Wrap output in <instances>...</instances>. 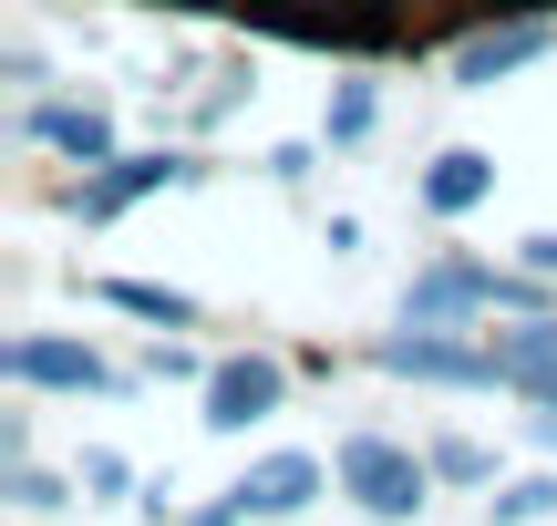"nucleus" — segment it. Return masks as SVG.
Returning a JSON list of instances; mask_svg holds the SVG:
<instances>
[{"label":"nucleus","instance_id":"f257e3e1","mask_svg":"<svg viewBox=\"0 0 557 526\" xmlns=\"http://www.w3.org/2000/svg\"><path fill=\"white\" fill-rule=\"evenodd\" d=\"M341 486H351L372 516H413L423 506V465L403 444H382V434H351V444H341Z\"/></svg>","mask_w":557,"mask_h":526},{"label":"nucleus","instance_id":"f03ea898","mask_svg":"<svg viewBox=\"0 0 557 526\" xmlns=\"http://www.w3.org/2000/svg\"><path fill=\"white\" fill-rule=\"evenodd\" d=\"M0 362H11V383H52V392H103V383H114L83 341H11Z\"/></svg>","mask_w":557,"mask_h":526},{"label":"nucleus","instance_id":"7ed1b4c3","mask_svg":"<svg viewBox=\"0 0 557 526\" xmlns=\"http://www.w3.org/2000/svg\"><path fill=\"white\" fill-rule=\"evenodd\" d=\"M269 403H278V372L269 362H218V372H207V424H218V434H248Z\"/></svg>","mask_w":557,"mask_h":526},{"label":"nucleus","instance_id":"20e7f679","mask_svg":"<svg viewBox=\"0 0 557 526\" xmlns=\"http://www.w3.org/2000/svg\"><path fill=\"white\" fill-rule=\"evenodd\" d=\"M176 176H186L176 155H114L94 186H83V217H124L135 197H156V186H176Z\"/></svg>","mask_w":557,"mask_h":526},{"label":"nucleus","instance_id":"39448f33","mask_svg":"<svg viewBox=\"0 0 557 526\" xmlns=\"http://www.w3.org/2000/svg\"><path fill=\"white\" fill-rule=\"evenodd\" d=\"M310 496H320V465H310V454H269V465L238 486V506L248 516H299Z\"/></svg>","mask_w":557,"mask_h":526},{"label":"nucleus","instance_id":"423d86ee","mask_svg":"<svg viewBox=\"0 0 557 526\" xmlns=\"http://www.w3.org/2000/svg\"><path fill=\"white\" fill-rule=\"evenodd\" d=\"M496 372H506L517 392H537V403H557V321L506 330V341H496Z\"/></svg>","mask_w":557,"mask_h":526},{"label":"nucleus","instance_id":"0eeeda50","mask_svg":"<svg viewBox=\"0 0 557 526\" xmlns=\"http://www.w3.org/2000/svg\"><path fill=\"white\" fill-rule=\"evenodd\" d=\"M32 135L52 145V155H83V165H114V124L94 114V103H41Z\"/></svg>","mask_w":557,"mask_h":526},{"label":"nucleus","instance_id":"6e6552de","mask_svg":"<svg viewBox=\"0 0 557 526\" xmlns=\"http://www.w3.org/2000/svg\"><path fill=\"white\" fill-rule=\"evenodd\" d=\"M475 300H527L517 279H496V268H434V279L413 289V330L444 321V310H475Z\"/></svg>","mask_w":557,"mask_h":526},{"label":"nucleus","instance_id":"1a4fd4ad","mask_svg":"<svg viewBox=\"0 0 557 526\" xmlns=\"http://www.w3.org/2000/svg\"><path fill=\"white\" fill-rule=\"evenodd\" d=\"M382 362H393V372H423V383H506L496 351H455V341H393Z\"/></svg>","mask_w":557,"mask_h":526},{"label":"nucleus","instance_id":"9d476101","mask_svg":"<svg viewBox=\"0 0 557 526\" xmlns=\"http://www.w3.org/2000/svg\"><path fill=\"white\" fill-rule=\"evenodd\" d=\"M537 52H547V21L485 32V41H465V52H455V83H496V73H517V62H537Z\"/></svg>","mask_w":557,"mask_h":526},{"label":"nucleus","instance_id":"9b49d317","mask_svg":"<svg viewBox=\"0 0 557 526\" xmlns=\"http://www.w3.org/2000/svg\"><path fill=\"white\" fill-rule=\"evenodd\" d=\"M485 186H496V165L485 155H434V176H423V206H434V217H465V206H485Z\"/></svg>","mask_w":557,"mask_h":526},{"label":"nucleus","instance_id":"f8f14e48","mask_svg":"<svg viewBox=\"0 0 557 526\" xmlns=\"http://www.w3.org/2000/svg\"><path fill=\"white\" fill-rule=\"evenodd\" d=\"M103 300H114V310H135V321H165V330H186V300H176V289H145V279H103Z\"/></svg>","mask_w":557,"mask_h":526},{"label":"nucleus","instance_id":"ddd939ff","mask_svg":"<svg viewBox=\"0 0 557 526\" xmlns=\"http://www.w3.org/2000/svg\"><path fill=\"white\" fill-rule=\"evenodd\" d=\"M537 516H557V475H527L496 496V526H537Z\"/></svg>","mask_w":557,"mask_h":526},{"label":"nucleus","instance_id":"4468645a","mask_svg":"<svg viewBox=\"0 0 557 526\" xmlns=\"http://www.w3.org/2000/svg\"><path fill=\"white\" fill-rule=\"evenodd\" d=\"M361 124H372V93H361V83H351V93H341V103H331V135H341V145H351V135H361Z\"/></svg>","mask_w":557,"mask_h":526},{"label":"nucleus","instance_id":"2eb2a0df","mask_svg":"<svg viewBox=\"0 0 557 526\" xmlns=\"http://www.w3.org/2000/svg\"><path fill=\"white\" fill-rule=\"evenodd\" d=\"M434 465L455 475V486H485V454H475V444H434Z\"/></svg>","mask_w":557,"mask_h":526},{"label":"nucleus","instance_id":"dca6fc26","mask_svg":"<svg viewBox=\"0 0 557 526\" xmlns=\"http://www.w3.org/2000/svg\"><path fill=\"white\" fill-rule=\"evenodd\" d=\"M527 268H537V279H557V238H527Z\"/></svg>","mask_w":557,"mask_h":526}]
</instances>
